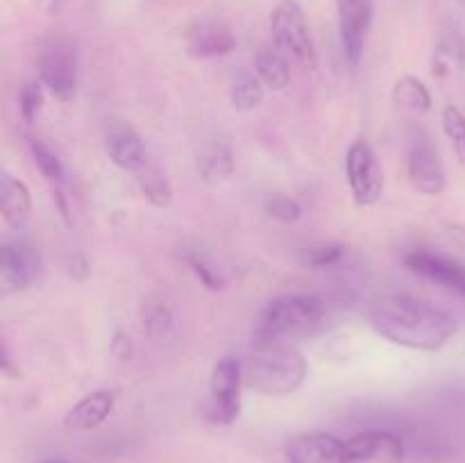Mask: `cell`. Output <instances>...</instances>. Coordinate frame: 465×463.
I'll return each mask as SVG.
<instances>
[{
	"mask_svg": "<svg viewBox=\"0 0 465 463\" xmlns=\"http://www.w3.org/2000/svg\"><path fill=\"white\" fill-rule=\"evenodd\" d=\"M368 318L377 334L409 350H439L459 330L448 311L411 295H381L371 304Z\"/></svg>",
	"mask_w": 465,
	"mask_h": 463,
	"instance_id": "cell-1",
	"label": "cell"
},
{
	"mask_svg": "<svg viewBox=\"0 0 465 463\" xmlns=\"http://www.w3.org/2000/svg\"><path fill=\"white\" fill-rule=\"evenodd\" d=\"M307 359L291 343H254L243 366V379L254 393L284 398L307 379Z\"/></svg>",
	"mask_w": 465,
	"mask_h": 463,
	"instance_id": "cell-2",
	"label": "cell"
},
{
	"mask_svg": "<svg viewBox=\"0 0 465 463\" xmlns=\"http://www.w3.org/2000/svg\"><path fill=\"white\" fill-rule=\"evenodd\" d=\"M325 320V304L318 295L291 293L271 300L254 320V343H289L313 334Z\"/></svg>",
	"mask_w": 465,
	"mask_h": 463,
	"instance_id": "cell-3",
	"label": "cell"
},
{
	"mask_svg": "<svg viewBox=\"0 0 465 463\" xmlns=\"http://www.w3.org/2000/svg\"><path fill=\"white\" fill-rule=\"evenodd\" d=\"M407 172L411 184L425 195H440L445 191V168L434 143L422 127H411L404 136Z\"/></svg>",
	"mask_w": 465,
	"mask_h": 463,
	"instance_id": "cell-4",
	"label": "cell"
},
{
	"mask_svg": "<svg viewBox=\"0 0 465 463\" xmlns=\"http://www.w3.org/2000/svg\"><path fill=\"white\" fill-rule=\"evenodd\" d=\"M271 32L277 48L298 59L302 66L316 68V48H313V39L309 34L307 18H304L298 3H293V0L282 3L271 14Z\"/></svg>",
	"mask_w": 465,
	"mask_h": 463,
	"instance_id": "cell-5",
	"label": "cell"
},
{
	"mask_svg": "<svg viewBox=\"0 0 465 463\" xmlns=\"http://www.w3.org/2000/svg\"><path fill=\"white\" fill-rule=\"evenodd\" d=\"M243 366L234 357H223L212 370L209 395L212 418L221 425H232L241 413V384H243Z\"/></svg>",
	"mask_w": 465,
	"mask_h": 463,
	"instance_id": "cell-6",
	"label": "cell"
},
{
	"mask_svg": "<svg viewBox=\"0 0 465 463\" xmlns=\"http://www.w3.org/2000/svg\"><path fill=\"white\" fill-rule=\"evenodd\" d=\"M345 175L359 204H375L384 191V172L375 150L366 141H354L345 154Z\"/></svg>",
	"mask_w": 465,
	"mask_h": 463,
	"instance_id": "cell-7",
	"label": "cell"
},
{
	"mask_svg": "<svg viewBox=\"0 0 465 463\" xmlns=\"http://www.w3.org/2000/svg\"><path fill=\"white\" fill-rule=\"evenodd\" d=\"M41 84L59 100H73L77 94V54L66 41H53L39 54Z\"/></svg>",
	"mask_w": 465,
	"mask_h": 463,
	"instance_id": "cell-8",
	"label": "cell"
},
{
	"mask_svg": "<svg viewBox=\"0 0 465 463\" xmlns=\"http://www.w3.org/2000/svg\"><path fill=\"white\" fill-rule=\"evenodd\" d=\"M402 436L389 429H368L345 440L343 463H404Z\"/></svg>",
	"mask_w": 465,
	"mask_h": 463,
	"instance_id": "cell-9",
	"label": "cell"
},
{
	"mask_svg": "<svg viewBox=\"0 0 465 463\" xmlns=\"http://www.w3.org/2000/svg\"><path fill=\"white\" fill-rule=\"evenodd\" d=\"M339 3V30L343 54L350 66H359L372 25V0H336Z\"/></svg>",
	"mask_w": 465,
	"mask_h": 463,
	"instance_id": "cell-10",
	"label": "cell"
},
{
	"mask_svg": "<svg viewBox=\"0 0 465 463\" xmlns=\"http://www.w3.org/2000/svg\"><path fill=\"white\" fill-rule=\"evenodd\" d=\"M404 263L416 275L465 298V266L457 259L443 257V254L430 252V250H411L404 254Z\"/></svg>",
	"mask_w": 465,
	"mask_h": 463,
	"instance_id": "cell-11",
	"label": "cell"
},
{
	"mask_svg": "<svg viewBox=\"0 0 465 463\" xmlns=\"http://www.w3.org/2000/svg\"><path fill=\"white\" fill-rule=\"evenodd\" d=\"M44 261L39 252L25 243H5L0 250V280L7 289L23 291L41 280Z\"/></svg>",
	"mask_w": 465,
	"mask_h": 463,
	"instance_id": "cell-12",
	"label": "cell"
},
{
	"mask_svg": "<svg viewBox=\"0 0 465 463\" xmlns=\"http://www.w3.org/2000/svg\"><path fill=\"white\" fill-rule=\"evenodd\" d=\"M345 440L327 431L300 434L286 445V463H343Z\"/></svg>",
	"mask_w": 465,
	"mask_h": 463,
	"instance_id": "cell-13",
	"label": "cell"
},
{
	"mask_svg": "<svg viewBox=\"0 0 465 463\" xmlns=\"http://www.w3.org/2000/svg\"><path fill=\"white\" fill-rule=\"evenodd\" d=\"M236 45L234 34L218 21H198L186 32V48L193 57L212 59L232 53Z\"/></svg>",
	"mask_w": 465,
	"mask_h": 463,
	"instance_id": "cell-14",
	"label": "cell"
},
{
	"mask_svg": "<svg viewBox=\"0 0 465 463\" xmlns=\"http://www.w3.org/2000/svg\"><path fill=\"white\" fill-rule=\"evenodd\" d=\"M116 395L114 390H94L86 398H82L64 418V427L68 431H89L103 425L114 411Z\"/></svg>",
	"mask_w": 465,
	"mask_h": 463,
	"instance_id": "cell-15",
	"label": "cell"
},
{
	"mask_svg": "<svg viewBox=\"0 0 465 463\" xmlns=\"http://www.w3.org/2000/svg\"><path fill=\"white\" fill-rule=\"evenodd\" d=\"M107 154L123 171L139 172L148 163V153H145L143 141L127 125H114L107 132Z\"/></svg>",
	"mask_w": 465,
	"mask_h": 463,
	"instance_id": "cell-16",
	"label": "cell"
},
{
	"mask_svg": "<svg viewBox=\"0 0 465 463\" xmlns=\"http://www.w3.org/2000/svg\"><path fill=\"white\" fill-rule=\"evenodd\" d=\"M0 207H3V218L7 225L12 230H23L32 213L30 189L16 177L3 175V182H0Z\"/></svg>",
	"mask_w": 465,
	"mask_h": 463,
	"instance_id": "cell-17",
	"label": "cell"
},
{
	"mask_svg": "<svg viewBox=\"0 0 465 463\" xmlns=\"http://www.w3.org/2000/svg\"><path fill=\"white\" fill-rule=\"evenodd\" d=\"M431 68L436 77H454L465 71V41L457 30H443L436 39Z\"/></svg>",
	"mask_w": 465,
	"mask_h": 463,
	"instance_id": "cell-18",
	"label": "cell"
},
{
	"mask_svg": "<svg viewBox=\"0 0 465 463\" xmlns=\"http://www.w3.org/2000/svg\"><path fill=\"white\" fill-rule=\"evenodd\" d=\"M254 71L257 77L272 91H282L289 86L291 82V66L286 59L284 50L277 45H263L259 48L257 57H254Z\"/></svg>",
	"mask_w": 465,
	"mask_h": 463,
	"instance_id": "cell-19",
	"label": "cell"
},
{
	"mask_svg": "<svg viewBox=\"0 0 465 463\" xmlns=\"http://www.w3.org/2000/svg\"><path fill=\"white\" fill-rule=\"evenodd\" d=\"M198 168L203 172L204 182H223L234 171V159H232L230 145L223 141H213L200 153Z\"/></svg>",
	"mask_w": 465,
	"mask_h": 463,
	"instance_id": "cell-20",
	"label": "cell"
},
{
	"mask_svg": "<svg viewBox=\"0 0 465 463\" xmlns=\"http://www.w3.org/2000/svg\"><path fill=\"white\" fill-rule=\"evenodd\" d=\"M393 103L409 109V112L425 113L431 109V94L425 86V82L413 75H404L395 82Z\"/></svg>",
	"mask_w": 465,
	"mask_h": 463,
	"instance_id": "cell-21",
	"label": "cell"
},
{
	"mask_svg": "<svg viewBox=\"0 0 465 463\" xmlns=\"http://www.w3.org/2000/svg\"><path fill=\"white\" fill-rule=\"evenodd\" d=\"M141 322L143 331L153 340H163L173 331V313L159 298H145L141 304Z\"/></svg>",
	"mask_w": 465,
	"mask_h": 463,
	"instance_id": "cell-22",
	"label": "cell"
},
{
	"mask_svg": "<svg viewBox=\"0 0 465 463\" xmlns=\"http://www.w3.org/2000/svg\"><path fill=\"white\" fill-rule=\"evenodd\" d=\"M139 186H141V193L145 195V200L154 204V207H168L173 200V189L168 184L166 175L159 171L157 166L153 163H145L139 172Z\"/></svg>",
	"mask_w": 465,
	"mask_h": 463,
	"instance_id": "cell-23",
	"label": "cell"
},
{
	"mask_svg": "<svg viewBox=\"0 0 465 463\" xmlns=\"http://www.w3.org/2000/svg\"><path fill=\"white\" fill-rule=\"evenodd\" d=\"M230 98L239 112H252L263 100V82L257 75L241 73L234 80V84H232Z\"/></svg>",
	"mask_w": 465,
	"mask_h": 463,
	"instance_id": "cell-24",
	"label": "cell"
},
{
	"mask_svg": "<svg viewBox=\"0 0 465 463\" xmlns=\"http://www.w3.org/2000/svg\"><path fill=\"white\" fill-rule=\"evenodd\" d=\"M443 132L452 143L459 162L465 163V113L454 104H448L443 112Z\"/></svg>",
	"mask_w": 465,
	"mask_h": 463,
	"instance_id": "cell-25",
	"label": "cell"
},
{
	"mask_svg": "<svg viewBox=\"0 0 465 463\" xmlns=\"http://www.w3.org/2000/svg\"><path fill=\"white\" fill-rule=\"evenodd\" d=\"M345 257V245L330 243V245H316V248H304L300 250L298 259L302 266L309 268H331L341 263Z\"/></svg>",
	"mask_w": 465,
	"mask_h": 463,
	"instance_id": "cell-26",
	"label": "cell"
},
{
	"mask_svg": "<svg viewBox=\"0 0 465 463\" xmlns=\"http://www.w3.org/2000/svg\"><path fill=\"white\" fill-rule=\"evenodd\" d=\"M30 154H32V162L36 163V168L41 171V175L48 177L50 182H62L64 180V166L59 162L57 154L44 143V141H30Z\"/></svg>",
	"mask_w": 465,
	"mask_h": 463,
	"instance_id": "cell-27",
	"label": "cell"
},
{
	"mask_svg": "<svg viewBox=\"0 0 465 463\" xmlns=\"http://www.w3.org/2000/svg\"><path fill=\"white\" fill-rule=\"evenodd\" d=\"M189 266H191V271L195 272V277H198V280L203 281L209 291L225 289V277H223L221 268H216V263H213L207 254H203L200 250L191 252Z\"/></svg>",
	"mask_w": 465,
	"mask_h": 463,
	"instance_id": "cell-28",
	"label": "cell"
},
{
	"mask_svg": "<svg viewBox=\"0 0 465 463\" xmlns=\"http://www.w3.org/2000/svg\"><path fill=\"white\" fill-rule=\"evenodd\" d=\"M266 213L280 222H295L302 216V207L298 200L286 198V195H272L266 202Z\"/></svg>",
	"mask_w": 465,
	"mask_h": 463,
	"instance_id": "cell-29",
	"label": "cell"
},
{
	"mask_svg": "<svg viewBox=\"0 0 465 463\" xmlns=\"http://www.w3.org/2000/svg\"><path fill=\"white\" fill-rule=\"evenodd\" d=\"M41 104H44V91H41L39 82H25V86L21 89V98H18V109H21L23 121H35Z\"/></svg>",
	"mask_w": 465,
	"mask_h": 463,
	"instance_id": "cell-30",
	"label": "cell"
},
{
	"mask_svg": "<svg viewBox=\"0 0 465 463\" xmlns=\"http://www.w3.org/2000/svg\"><path fill=\"white\" fill-rule=\"evenodd\" d=\"M39 463H68V461H39Z\"/></svg>",
	"mask_w": 465,
	"mask_h": 463,
	"instance_id": "cell-31",
	"label": "cell"
},
{
	"mask_svg": "<svg viewBox=\"0 0 465 463\" xmlns=\"http://www.w3.org/2000/svg\"><path fill=\"white\" fill-rule=\"evenodd\" d=\"M459 3H461V5H465V0H459Z\"/></svg>",
	"mask_w": 465,
	"mask_h": 463,
	"instance_id": "cell-32",
	"label": "cell"
}]
</instances>
